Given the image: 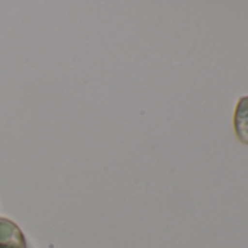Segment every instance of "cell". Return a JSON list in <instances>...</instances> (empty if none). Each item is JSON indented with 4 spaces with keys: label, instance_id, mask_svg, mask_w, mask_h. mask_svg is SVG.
I'll list each match as a JSON object with an SVG mask.
<instances>
[{
    "label": "cell",
    "instance_id": "1",
    "mask_svg": "<svg viewBox=\"0 0 248 248\" xmlns=\"http://www.w3.org/2000/svg\"><path fill=\"white\" fill-rule=\"evenodd\" d=\"M0 248H27L25 235L15 222L6 217H0Z\"/></svg>",
    "mask_w": 248,
    "mask_h": 248
},
{
    "label": "cell",
    "instance_id": "2",
    "mask_svg": "<svg viewBox=\"0 0 248 248\" xmlns=\"http://www.w3.org/2000/svg\"><path fill=\"white\" fill-rule=\"evenodd\" d=\"M233 129L238 140L248 145V96H242L235 108L233 114Z\"/></svg>",
    "mask_w": 248,
    "mask_h": 248
}]
</instances>
